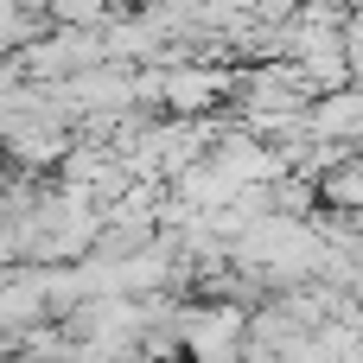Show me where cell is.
I'll return each mask as SVG.
<instances>
[{
    "instance_id": "cell-1",
    "label": "cell",
    "mask_w": 363,
    "mask_h": 363,
    "mask_svg": "<svg viewBox=\"0 0 363 363\" xmlns=\"http://www.w3.org/2000/svg\"><path fill=\"white\" fill-rule=\"evenodd\" d=\"M313 191H319V204H332V211H363V147L345 153L338 166H325V172L313 179Z\"/></svg>"
}]
</instances>
